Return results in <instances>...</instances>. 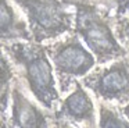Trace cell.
<instances>
[{
  "label": "cell",
  "instance_id": "6da1fadb",
  "mask_svg": "<svg viewBox=\"0 0 129 128\" xmlns=\"http://www.w3.org/2000/svg\"><path fill=\"white\" fill-rule=\"evenodd\" d=\"M4 49L7 50V54L11 56L17 63V66L22 67L24 79L36 100H39L49 110L53 109L54 103L58 102L60 97L46 49L36 43L21 42H13Z\"/></svg>",
  "mask_w": 129,
  "mask_h": 128
},
{
  "label": "cell",
  "instance_id": "7a4b0ae2",
  "mask_svg": "<svg viewBox=\"0 0 129 128\" xmlns=\"http://www.w3.org/2000/svg\"><path fill=\"white\" fill-rule=\"evenodd\" d=\"M75 15V32L83 39L93 52L99 64L126 56V49L121 46L111 29V19L106 18L96 6L87 2H78Z\"/></svg>",
  "mask_w": 129,
  "mask_h": 128
},
{
  "label": "cell",
  "instance_id": "3957f363",
  "mask_svg": "<svg viewBox=\"0 0 129 128\" xmlns=\"http://www.w3.org/2000/svg\"><path fill=\"white\" fill-rule=\"evenodd\" d=\"M28 17L32 38L40 43L72 28V13L64 0H14Z\"/></svg>",
  "mask_w": 129,
  "mask_h": 128
},
{
  "label": "cell",
  "instance_id": "277c9868",
  "mask_svg": "<svg viewBox=\"0 0 129 128\" xmlns=\"http://www.w3.org/2000/svg\"><path fill=\"white\" fill-rule=\"evenodd\" d=\"M79 38L75 32L71 38L49 47L47 53L60 78L61 92H67L71 83L76 82V77H83L97 63L94 56L83 47Z\"/></svg>",
  "mask_w": 129,
  "mask_h": 128
},
{
  "label": "cell",
  "instance_id": "5b68a950",
  "mask_svg": "<svg viewBox=\"0 0 129 128\" xmlns=\"http://www.w3.org/2000/svg\"><path fill=\"white\" fill-rule=\"evenodd\" d=\"M82 82L100 99L129 102V63L126 60L94 70Z\"/></svg>",
  "mask_w": 129,
  "mask_h": 128
},
{
  "label": "cell",
  "instance_id": "8992f818",
  "mask_svg": "<svg viewBox=\"0 0 129 128\" xmlns=\"http://www.w3.org/2000/svg\"><path fill=\"white\" fill-rule=\"evenodd\" d=\"M56 120H60L58 125H64V121H71V125L76 122L94 125V106L79 82L75 83V91L61 102L56 111Z\"/></svg>",
  "mask_w": 129,
  "mask_h": 128
},
{
  "label": "cell",
  "instance_id": "52a82bcc",
  "mask_svg": "<svg viewBox=\"0 0 129 128\" xmlns=\"http://www.w3.org/2000/svg\"><path fill=\"white\" fill-rule=\"evenodd\" d=\"M13 97V117L11 127H22V128H38V127H49L50 122L46 121L43 113L32 104L31 100L21 92L20 86L15 85L11 89Z\"/></svg>",
  "mask_w": 129,
  "mask_h": 128
},
{
  "label": "cell",
  "instance_id": "ba28073f",
  "mask_svg": "<svg viewBox=\"0 0 129 128\" xmlns=\"http://www.w3.org/2000/svg\"><path fill=\"white\" fill-rule=\"evenodd\" d=\"M0 17H2V40H11V39H25L29 40V35L26 24L21 19L15 18V13L6 0H2L0 4Z\"/></svg>",
  "mask_w": 129,
  "mask_h": 128
},
{
  "label": "cell",
  "instance_id": "9c48e42d",
  "mask_svg": "<svg viewBox=\"0 0 129 128\" xmlns=\"http://www.w3.org/2000/svg\"><path fill=\"white\" fill-rule=\"evenodd\" d=\"M100 127H121V128H126L129 127L128 121H123V118H121L118 116V113L112 109H110L108 106L100 104Z\"/></svg>",
  "mask_w": 129,
  "mask_h": 128
},
{
  "label": "cell",
  "instance_id": "30bf717a",
  "mask_svg": "<svg viewBox=\"0 0 129 128\" xmlns=\"http://www.w3.org/2000/svg\"><path fill=\"white\" fill-rule=\"evenodd\" d=\"M118 21H115V35L118 36L122 43L126 45V52H129V18L123 17H115Z\"/></svg>",
  "mask_w": 129,
  "mask_h": 128
},
{
  "label": "cell",
  "instance_id": "8fae6325",
  "mask_svg": "<svg viewBox=\"0 0 129 128\" xmlns=\"http://www.w3.org/2000/svg\"><path fill=\"white\" fill-rule=\"evenodd\" d=\"M117 4V17H122L129 13V0H114Z\"/></svg>",
  "mask_w": 129,
  "mask_h": 128
},
{
  "label": "cell",
  "instance_id": "7c38bea8",
  "mask_svg": "<svg viewBox=\"0 0 129 128\" xmlns=\"http://www.w3.org/2000/svg\"><path fill=\"white\" fill-rule=\"evenodd\" d=\"M122 111H123V114L129 118V102H128V104H126L125 107H122Z\"/></svg>",
  "mask_w": 129,
  "mask_h": 128
}]
</instances>
